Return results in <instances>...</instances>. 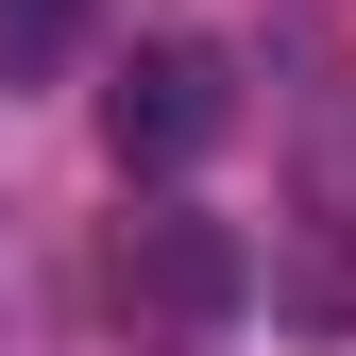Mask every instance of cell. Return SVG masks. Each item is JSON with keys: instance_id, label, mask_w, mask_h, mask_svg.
Wrapping results in <instances>:
<instances>
[{"instance_id": "obj_1", "label": "cell", "mask_w": 356, "mask_h": 356, "mask_svg": "<svg viewBox=\"0 0 356 356\" xmlns=\"http://www.w3.org/2000/svg\"><path fill=\"white\" fill-rule=\"evenodd\" d=\"M220 119H238V68H220L204 34H136V51H119V85H102L119 170H204V153H220Z\"/></svg>"}, {"instance_id": "obj_2", "label": "cell", "mask_w": 356, "mask_h": 356, "mask_svg": "<svg viewBox=\"0 0 356 356\" xmlns=\"http://www.w3.org/2000/svg\"><path fill=\"white\" fill-rule=\"evenodd\" d=\"M119 305H153V323H238L254 305V254H238V220H204V204H136L119 220Z\"/></svg>"}, {"instance_id": "obj_3", "label": "cell", "mask_w": 356, "mask_h": 356, "mask_svg": "<svg viewBox=\"0 0 356 356\" xmlns=\"http://www.w3.org/2000/svg\"><path fill=\"white\" fill-rule=\"evenodd\" d=\"M68 51H85V0H0V85H34Z\"/></svg>"}]
</instances>
